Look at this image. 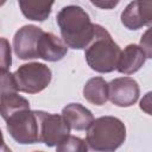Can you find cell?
Wrapping results in <instances>:
<instances>
[{
	"mask_svg": "<svg viewBox=\"0 0 152 152\" xmlns=\"http://www.w3.org/2000/svg\"><path fill=\"white\" fill-rule=\"evenodd\" d=\"M57 24L63 42L68 48L86 49L94 36V24L89 14L80 6L69 5L57 13Z\"/></svg>",
	"mask_w": 152,
	"mask_h": 152,
	"instance_id": "obj_1",
	"label": "cell"
},
{
	"mask_svg": "<svg viewBox=\"0 0 152 152\" xmlns=\"http://www.w3.org/2000/svg\"><path fill=\"white\" fill-rule=\"evenodd\" d=\"M120 52L119 45L113 40L109 32L101 25L94 24V36L84 52L90 69L101 74L116 70Z\"/></svg>",
	"mask_w": 152,
	"mask_h": 152,
	"instance_id": "obj_2",
	"label": "cell"
},
{
	"mask_svg": "<svg viewBox=\"0 0 152 152\" xmlns=\"http://www.w3.org/2000/svg\"><path fill=\"white\" fill-rule=\"evenodd\" d=\"M126 139V126L115 116L94 119L87 128L86 141L94 151L110 152L119 148Z\"/></svg>",
	"mask_w": 152,
	"mask_h": 152,
	"instance_id": "obj_3",
	"label": "cell"
},
{
	"mask_svg": "<svg viewBox=\"0 0 152 152\" xmlns=\"http://www.w3.org/2000/svg\"><path fill=\"white\" fill-rule=\"evenodd\" d=\"M13 76L19 91L26 94H37L50 84L52 72L44 63L32 62L20 65Z\"/></svg>",
	"mask_w": 152,
	"mask_h": 152,
	"instance_id": "obj_4",
	"label": "cell"
},
{
	"mask_svg": "<svg viewBox=\"0 0 152 152\" xmlns=\"http://www.w3.org/2000/svg\"><path fill=\"white\" fill-rule=\"evenodd\" d=\"M5 121L10 135L17 142L23 145L38 142V121L34 110L30 108L18 110Z\"/></svg>",
	"mask_w": 152,
	"mask_h": 152,
	"instance_id": "obj_5",
	"label": "cell"
},
{
	"mask_svg": "<svg viewBox=\"0 0 152 152\" xmlns=\"http://www.w3.org/2000/svg\"><path fill=\"white\" fill-rule=\"evenodd\" d=\"M38 121V142L52 147L58 145L70 134V127L59 114L34 110Z\"/></svg>",
	"mask_w": 152,
	"mask_h": 152,
	"instance_id": "obj_6",
	"label": "cell"
},
{
	"mask_svg": "<svg viewBox=\"0 0 152 152\" xmlns=\"http://www.w3.org/2000/svg\"><path fill=\"white\" fill-rule=\"evenodd\" d=\"M139 93V84L132 77H118L108 83V100L118 107L133 106Z\"/></svg>",
	"mask_w": 152,
	"mask_h": 152,
	"instance_id": "obj_7",
	"label": "cell"
},
{
	"mask_svg": "<svg viewBox=\"0 0 152 152\" xmlns=\"http://www.w3.org/2000/svg\"><path fill=\"white\" fill-rule=\"evenodd\" d=\"M43 33V30L36 25H25L20 27L13 37V50L20 59H34L37 55L38 38Z\"/></svg>",
	"mask_w": 152,
	"mask_h": 152,
	"instance_id": "obj_8",
	"label": "cell"
},
{
	"mask_svg": "<svg viewBox=\"0 0 152 152\" xmlns=\"http://www.w3.org/2000/svg\"><path fill=\"white\" fill-rule=\"evenodd\" d=\"M121 23L128 30L150 26L152 23V0H133L121 13Z\"/></svg>",
	"mask_w": 152,
	"mask_h": 152,
	"instance_id": "obj_9",
	"label": "cell"
},
{
	"mask_svg": "<svg viewBox=\"0 0 152 152\" xmlns=\"http://www.w3.org/2000/svg\"><path fill=\"white\" fill-rule=\"evenodd\" d=\"M68 52V46L63 39L58 38L51 32H44L38 38L37 43V55L48 62L61 61Z\"/></svg>",
	"mask_w": 152,
	"mask_h": 152,
	"instance_id": "obj_10",
	"label": "cell"
},
{
	"mask_svg": "<svg viewBox=\"0 0 152 152\" xmlns=\"http://www.w3.org/2000/svg\"><path fill=\"white\" fill-rule=\"evenodd\" d=\"M146 58V53L140 45L129 44L120 52L116 70L125 75L134 74L144 65Z\"/></svg>",
	"mask_w": 152,
	"mask_h": 152,
	"instance_id": "obj_11",
	"label": "cell"
},
{
	"mask_svg": "<svg viewBox=\"0 0 152 152\" xmlns=\"http://www.w3.org/2000/svg\"><path fill=\"white\" fill-rule=\"evenodd\" d=\"M62 116L69 125L70 129L86 131L94 120L93 113L81 103H69L62 110Z\"/></svg>",
	"mask_w": 152,
	"mask_h": 152,
	"instance_id": "obj_12",
	"label": "cell"
},
{
	"mask_svg": "<svg viewBox=\"0 0 152 152\" xmlns=\"http://www.w3.org/2000/svg\"><path fill=\"white\" fill-rule=\"evenodd\" d=\"M55 0H18L25 18L34 21H44L49 18Z\"/></svg>",
	"mask_w": 152,
	"mask_h": 152,
	"instance_id": "obj_13",
	"label": "cell"
},
{
	"mask_svg": "<svg viewBox=\"0 0 152 152\" xmlns=\"http://www.w3.org/2000/svg\"><path fill=\"white\" fill-rule=\"evenodd\" d=\"M84 99L96 106H102L108 100V83L102 77L88 80L83 87Z\"/></svg>",
	"mask_w": 152,
	"mask_h": 152,
	"instance_id": "obj_14",
	"label": "cell"
},
{
	"mask_svg": "<svg viewBox=\"0 0 152 152\" xmlns=\"http://www.w3.org/2000/svg\"><path fill=\"white\" fill-rule=\"evenodd\" d=\"M30 108V102L25 97L17 94V91L7 93L0 96V115L6 120L10 115L14 114L18 110Z\"/></svg>",
	"mask_w": 152,
	"mask_h": 152,
	"instance_id": "obj_15",
	"label": "cell"
},
{
	"mask_svg": "<svg viewBox=\"0 0 152 152\" xmlns=\"http://www.w3.org/2000/svg\"><path fill=\"white\" fill-rule=\"evenodd\" d=\"M56 150L58 152H86L88 145L83 139L69 134L63 141L56 145Z\"/></svg>",
	"mask_w": 152,
	"mask_h": 152,
	"instance_id": "obj_16",
	"label": "cell"
},
{
	"mask_svg": "<svg viewBox=\"0 0 152 152\" xmlns=\"http://www.w3.org/2000/svg\"><path fill=\"white\" fill-rule=\"evenodd\" d=\"M12 91H18L13 74L8 70L0 69V96Z\"/></svg>",
	"mask_w": 152,
	"mask_h": 152,
	"instance_id": "obj_17",
	"label": "cell"
},
{
	"mask_svg": "<svg viewBox=\"0 0 152 152\" xmlns=\"http://www.w3.org/2000/svg\"><path fill=\"white\" fill-rule=\"evenodd\" d=\"M12 64V52H11V45L10 42L0 37V69L8 70Z\"/></svg>",
	"mask_w": 152,
	"mask_h": 152,
	"instance_id": "obj_18",
	"label": "cell"
},
{
	"mask_svg": "<svg viewBox=\"0 0 152 152\" xmlns=\"http://www.w3.org/2000/svg\"><path fill=\"white\" fill-rule=\"evenodd\" d=\"M150 34H151V30L148 28L142 34L141 40H140V48L145 51L147 58H151V38H150Z\"/></svg>",
	"mask_w": 152,
	"mask_h": 152,
	"instance_id": "obj_19",
	"label": "cell"
},
{
	"mask_svg": "<svg viewBox=\"0 0 152 152\" xmlns=\"http://www.w3.org/2000/svg\"><path fill=\"white\" fill-rule=\"evenodd\" d=\"M95 7L102 8V10H112L118 6L120 0H89Z\"/></svg>",
	"mask_w": 152,
	"mask_h": 152,
	"instance_id": "obj_20",
	"label": "cell"
},
{
	"mask_svg": "<svg viewBox=\"0 0 152 152\" xmlns=\"http://www.w3.org/2000/svg\"><path fill=\"white\" fill-rule=\"evenodd\" d=\"M150 97H151V93H147L145 95V97L140 101V108L142 110H145L147 114H151V101H150Z\"/></svg>",
	"mask_w": 152,
	"mask_h": 152,
	"instance_id": "obj_21",
	"label": "cell"
},
{
	"mask_svg": "<svg viewBox=\"0 0 152 152\" xmlns=\"http://www.w3.org/2000/svg\"><path fill=\"white\" fill-rule=\"evenodd\" d=\"M0 151H10V148L5 144V140H4V135H2L1 129H0Z\"/></svg>",
	"mask_w": 152,
	"mask_h": 152,
	"instance_id": "obj_22",
	"label": "cell"
},
{
	"mask_svg": "<svg viewBox=\"0 0 152 152\" xmlns=\"http://www.w3.org/2000/svg\"><path fill=\"white\" fill-rule=\"evenodd\" d=\"M5 2H6V0H0V7H1V6H2Z\"/></svg>",
	"mask_w": 152,
	"mask_h": 152,
	"instance_id": "obj_23",
	"label": "cell"
}]
</instances>
